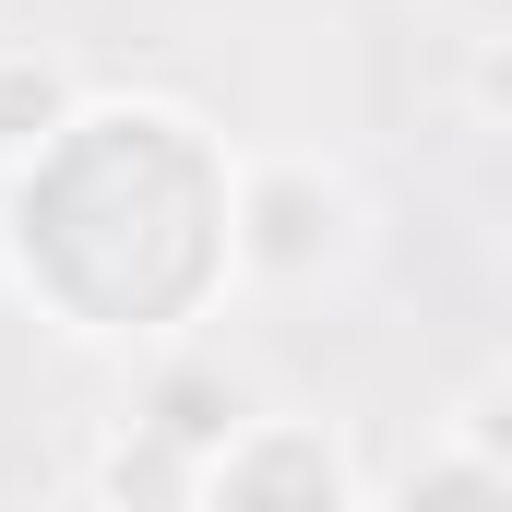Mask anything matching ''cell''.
Instances as JSON below:
<instances>
[{
    "instance_id": "6da1fadb",
    "label": "cell",
    "mask_w": 512,
    "mask_h": 512,
    "mask_svg": "<svg viewBox=\"0 0 512 512\" xmlns=\"http://www.w3.org/2000/svg\"><path fill=\"white\" fill-rule=\"evenodd\" d=\"M48 108H60L48 72H0V120H48Z\"/></svg>"
}]
</instances>
